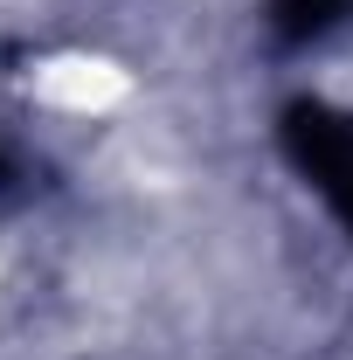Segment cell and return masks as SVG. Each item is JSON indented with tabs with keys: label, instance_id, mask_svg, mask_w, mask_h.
Segmentation results:
<instances>
[{
	"label": "cell",
	"instance_id": "obj_1",
	"mask_svg": "<svg viewBox=\"0 0 353 360\" xmlns=\"http://www.w3.org/2000/svg\"><path fill=\"white\" fill-rule=\"evenodd\" d=\"M284 139H291L298 167L312 174V187L353 222V118L326 111V104H298L284 118Z\"/></svg>",
	"mask_w": 353,
	"mask_h": 360
},
{
	"label": "cell",
	"instance_id": "obj_2",
	"mask_svg": "<svg viewBox=\"0 0 353 360\" xmlns=\"http://www.w3.org/2000/svg\"><path fill=\"white\" fill-rule=\"evenodd\" d=\"M353 14V0H277L270 7V21L284 28V35H326V28H340Z\"/></svg>",
	"mask_w": 353,
	"mask_h": 360
}]
</instances>
